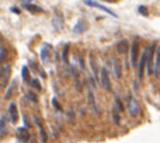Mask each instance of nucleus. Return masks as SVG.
Here are the masks:
<instances>
[{
	"label": "nucleus",
	"instance_id": "f257e3e1",
	"mask_svg": "<svg viewBox=\"0 0 160 143\" xmlns=\"http://www.w3.org/2000/svg\"><path fill=\"white\" fill-rule=\"evenodd\" d=\"M156 44H152L150 47L146 48V63H145V67L148 70V74L153 73V52H155Z\"/></svg>",
	"mask_w": 160,
	"mask_h": 143
},
{
	"label": "nucleus",
	"instance_id": "f03ea898",
	"mask_svg": "<svg viewBox=\"0 0 160 143\" xmlns=\"http://www.w3.org/2000/svg\"><path fill=\"white\" fill-rule=\"evenodd\" d=\"M128 112L132 116H138L139 114H141V107H139L138 101H136L132 96L128 97Z\"/></svg>",
	"mask_w": 160,
	"mask_h": 143
},
{
	"label": "nucleus",
	"instance_id": "7ed1b4c3",
	"mask_svg": "<svg viewBox=\"0 0 160 143\" xmlns=\"http://www.w3.org/2000/svg\"><path fill=\"white\" fill-rule=\"evenodd\" d=\"M52 27L56 31H62L65 27V21H63V16L61 11H55L52 16Z\"/></svg>",
	"mask_w": 160,
	"mask_h": 143
},
{
	"label": "nucleus",
	"instance_id": "20e7f679",
	"mask_svg": "<svg viewBox=\"0 0 160 143\" xmlns=\"http://www.w3.org/2000/svg\"><path fill=\"white\" fill-rule=\"evenodd\" d=\"M138 49H139V44L138 39H133L132 45H131V63H132V67H136V63H138Z\"/></svg>",
	"mask_w": 160,
	"mask_h": 143
},
{
	"label": "nucleus",
	"instance_id": "39448f33",
	"mask_svg": "<svg viewBox=\"0 0 160 143\" xmlns=\"http://www.w3.org/2000/svg\"><path fill=\"white\" fill-rule=\"evenodd\" d=\"M100 79H101V84L102 87L105 88L107 91H111V81H110V76H108V72L105 67H102L101 70H100Z\"/></svg>",
	"mask_w": 160,
	"mask_h": 143
},
{
	"label": "nucleus",
	"instance_id": "423d86ee",
	"mask_svg": "<svg viewBox=\"0 0 160 143\" xmlns=\"http://www.w3.org/2000/svg\"><path fill=\"white\" fill-rule=\"evenodd\" d=\"M84 3L87 6H90V7H96V8H98V10H102V11H105V13H108L110 16H112V17H115L117 18V14L114 13L112 10H110L108 7H104L102 4H100V3H97V2H93V0H84Z\"/></svg>",
	"mask_w": 160,
	"mask_h": 143
},
{
	"label": "nucleus",
	"instance_id": "0eeeda50",
	"mask_svg": "<svg viewBox=\"0 0 160 143\" xmlns=\"http://www.w3.org/2000/svg\"><path fill=\"white\" fill-rule=\"evenodd\" d=\"M87 30H88V22L86 21L84 18L79 20L78 24L73 27V32H75V34H83V32H86Z\"/></svg>",
	"mask_w": 160,
	"mask_h": 143
},
{
	"label": "nucleus",
	"instance_id": "6e6552de",
	"mask_svg": "<svg viewBox=\"0 0 160 143\" xmlns=\"http://www.w3.org/2000/svg\"><path fill=\"white\" fill-rule=\"evenodd\" d=\"M16 138L18 142H28L30 141V133L25 128H18L16 132Z\"/></svg>",
	"mask_w": 160,
	"mask_h": 143
},
{
	"label": "nucleus",
	"instance_id": "1a4fd4ad",
	"mask_svg": "<svg viewBox=\"0 0 160 143\" xmlns=\"http://www.w3.org/2000/svg\"><path fill=\"white\" fill-rule=\"evenodd\" d=\"M8 115H10V121L13 124H16L18 121V111H17V107L14 102H10V105H8Z\"/></svg>",
	"mask_w": 160,
	"mask_h": 143
},
{
	"label": "nucleus",
	"instance_id": "9d476101",
	"mask_svg": "<svg viewBox=\"0 0 160 143\" xmlns=\"http://www.w3.org/2000/svg\"><path fill=\"white\" fill-rule=\"evenodd\" d=\"M159 53H160V48L156 45L155 52H153L155 59H153V73H152V74H155V76H159Z\"/></svg>",
	"mask_w": 160,
	"mask_h": 143
},
{
	"label": "nucleus",
	"instance_id": "9b49d317",
	"mask_svg": "<svg viewBox=\"0 0 160 143\" xmlns=\"http://www.w3.org/2000/svg\"><path fill=\"white\" fill-rule=\"evenodd\" d=\"M6 132H7V116L3 115L0 118V139L6 135Z\"/></svg>",
	"mask_w": 160,
	"mask_h": 143
},
{
	"label": "nucleus",
	"instance_id": "f8f14e48",
	"mask_svg": "<svg viewBox=\"0 0 160 143\" xmlns=\"http://www.w3.org/2000/svg\"><path fill=\"white\" fill-rule=\"evenodd\" d=\"M117 51H118L121 55H124V53L128 52V41L127 39H121V41L117 44Z\"/></svg>",
	"mask_w": 160,
	"mask_h": 143
},
{
	"label": "nucleus",
	"instance_id": "ddd939ff",
	"mask_svg": "<svg viewBox=\"0 0 160 143\" xmlns=\"http://www.w3.org/2000/svg\"><path fill=\"white\" fill-rule=\"evenodd\" d=\"M72 73H73V79H75V84H76V90L78 91H82L83 87H82V81H80V77L78 74V70L75 69V66L72 65Z\"/></svg>",
	"mask_w": 160,
	"mask_h": 143
},
{
	"label": "nucleus",
	"instance_id": "4468645a",
	"mask_svg": "<svg viewBox=\"0 0 160 143\" xmlns=\"http://www.w3.org/2000/svg\"><path fill=\"white\" fill-rule=\"evenodd\" d=\"M88 104H90L91 110L94 111L96 114H98V108H97V104H96V98H94V94L91 90H88Z\"/></svg>",
	"mask_w": 160,
	"mask_h": 143
},
{
	"label": "nucleus",
	"instance_id": "2eb2a0df",
	"mask_svg": "<svg viewBox=\"0 0 160 143\" xmlns=\"http://www.w3.org/2000/svg\"><path fill=\"white\" fill-rule=\"evenodd\" d=\"M112 69H114V76H115V79H121V76H122V73H121V63H119L117 59L112 62Z\"/></svg>",
	"mask_w": 160,
	"mask_h": 143
},
{
	"label": "nucleus",
	"instance_id": "dca6fc26",
	"mask_svg": "<svg viewBox=\"0 0 160 143\" xmlns=\"http://www.w3.org/2000/svg\"><path fill=\"white\" fill-rule=\"evenodd\" d=\"M22 7H24L25 10L31 11V13H42L41 7H38V6H32V4H30V3H22Z\"/></svg>",
	"mask_w": 160,
	"mask_h": 143
},
{
	"label": "nucleus",
	"instance_id": "f3484780",
	"mask_svg": "<svg viewBox=\"0 0 160 143\" xmlns=\"http://www.w3.org/2000/svg\"><path fill=\"white\" fill-rule=\"evenodd\" d=\"M35 124L38 125V129H39V135H41V141L42 142H45L47 141V133H45V129H44V126H42V124L38 121V118H35Z\"/></svg>",
	"mask_w": 160,
	"mask_h": 143
},
{
	"label": "nucleus",
	"instance_id": "a211bd4d",
	"mask_svg": "<svg viewBox=\"0 0 160 143\" xmlns=\"http://www.w3.org/2000/svg\"><path fill=\"white\" fill-rule=\"evenodd\" d=\"M68 53H69V44H66L62 51V61L65 65H69V59H68Z\"/></svg>",
	"mask_w": 160,
	"mask_h": 143
},
{
	"label": "nucleus",
	"instance_id": "6ab92c4d",
	"mask_svg": "<svg viewBox=\"0 0 160 143\" xmlns=\"http://www.w3.org/2000/svg\"><path fill=\"white\" fill-rule=\"evenodd\" d=\"M16 86H17L16 80H14V81H11V84L8 86V90L6 91V94H4V98H6V100H8V98L11 97V93H13V91L16 90Z\"/></svg>",
	"mask_w": 160,
	"mask_h": 143
},
{
	"label": "nucleus",
	"instance_id": "aec40b11",
	"mask_svg": "<svg viewBox=\"0 0 160 143\" xmlns=\"http://www.w3.org/2000/svg\"><path fill=\"white\" fill-rule=\"evenodd\" d=\"M114 108H117V111H118V112H122V111H124V104H122L121 102V100L118 98V97H115V100H114Z\"/></svg>",
	"mask_w": 160,
	"mask_h": 143
},
{
	"label": "nucleus",
	"instance_id": "412c9836",
	"mask_svg": "<svg viewBox=\"0 0 160 143\" xmlns=\"http://www.w3.org/2000/svg\"><path fill=\"white\" fill-rule=\"evenodd\" d=\"M41 59L44 63H48V62H49V51L47 49V47L41 51Z\"/></svg>",
	"mask_w": 160,
	"mask_h": 143
},
{
	"label": "nucleus",
	"instance_id": "4be33fe9",
	"mask_svg": "<svg viewBox=\"0 0 160 143\" xmlns=\"http://www.w3.org/2000/svg\"><path fill=\"white\" fill-rule=\"evenodd\" d=\"M90 66L94 72V76H98V69H97V65H96V61H94L93 53H90Z\"/></svg>",
	"mask_w": 160,
	"mask_h": 143
},
{
	"label": "nucleus",
	"instance_id": "5701e85b",
	"mask_svg": "<svg viewBox=\"0 0 160 143\" xmlns=\"http://www.w3.org/2000/svg\"><path fill=\"white\" fill-rule=\"evenodd\" d=\"M28 81H30V84L34 88H37V90H38V91L42 88V87H41V83H39V80H38V79H30V80H28Z\"/></svg>",
	"mask_w": 160,
	"mask_h": 143
},
{
	"label": "nucleus",
	"instance_id": "b1692460",
	"mask_svg": "<svg viewBox=\"0 0 160 143\" xmlns=\"http://www.w3.org/2000/svg\"><path fill=\"white\" fill-rule=\"evenodd\" d=\"M21 73H22V80H24V81H28V80H30V70H28V67L22 66Z\"/></svg>",
	"mask_w": 160,
	"mask_h": 143
},
{
	"label": "nucleus",
	"instance_id": "393cba45",
	"mask_svg": "<svg viewBox=\"0 0 160 143\" xmlns=\"http://www.w3.org/2000/svg\"><path fill=\"white\" fill-rule=\"evenodd\" d=\"M112 121L115 122L117 125L119 124V115H118V111H115V108L112 110Z\"/></svg>",
	"mask_w": 160,
	"mask_h": 143
},
{
	"label": "nucleus",
	"instance_id": "a878e982",
	"mask_svg": "<svg viewBox=\"0 0 160 143\" xmlns=\"http://www.w3.org/2000/svg\"><path fill=\"white\" fill-rule=\"evenodd\" d=\"M138 11L142 14V16H148V10H146V7H145V6H139Z\"/></svg>",
	"mask_w": 160,
	"mask_h": 143
},
{
	"label": "nucleus",
	"instance_id": "bb28decb",
	"mask_svg": "<svg viewBox=\"0 0 160 143\" xmlns=\"http://www.w3.org/2000/svg\"><path fill=\"white\" fill-rule=\"evenodd\" d=\"M27 98L30 100V101H32V102H37V101H38V98H37V97L34 96L32 93H27Z\"/></svg>",
	"mask_w": 160,
	"mask_h": 143
},
{
	"label": "nucleus",
	"instance_id": "cd10ccee",
	"mask_svg": "<svg viewBox=\"0 0 160 143\" xmlns=\"http://www.w3.org/2000/svg\"><path fill=\"white\" fill-rule=\"evenodd\" d=\"M52 105L56 108V110H61V105L58 104V100H56V98H53V100H52Z\"/></svg>",
	"mask_w": 160,
	"mask_h": 143
},
{
	"label": "nucleus",
	"instance_id": "c85d7f7f",
	"mask_svg": "<svg viewBox=\"0 0 160 143\" xmlns=\"http://www.w3.org/2000/svg\"><path fill=\"white\" fill-rule=\"evenodd\" d=\"M79 67L82 70H84V63H83V58H82V56H79Z\"/></svg>",
	"mask_w": 160,
	"mask_h": 143
},
{
	"label": "nucleus",
	"instance_id": "c756f323",
	"mask_svg": "<svg viewBox=\"0 0 160 143\" xmlns=\"http://www.w3.org/2000/svg\"><path fill=\"white\" fill-rule=\"evenodd\" d=\"M88 83H90V86H91V87H93V88H96V81H94V80H93V77H88Z\"/></svg>",
	"mask_w": 160,
	"mask_h": 143
},
{
	"label": "nucleus",
	"instance_id": "7c9ffc66",
	"mask_svg": "<svg viewBox=\"0 0 160 143\" xmlns=\"http://www.w3.org/2000/svg\"><path fill=\"white\" fill-rule=\"evenodd\" d=\"M10 11H11V13H16V14H20V10H18V8H16V7H11V8H10Z\"/></svg>",
	"mask_w": 160,
	"mask_h": 143
},
{
	"label": "nucleus",
	"instance_id": "2f4dec72",
	"mask_svg": "<svg viewBox=\"0 0 160 143\" xmlns=\"http://www.w3.org/2000/svg\"><path fill=\"white\" fill-rule=\"evenodd\" d=\"M20 2H22V3H31V2H34V0H20Z\"/></svg>",
	"mask_w": 160,
	"mask_h": 143
},
{
	"label": "nucleus",
	"instance_id": "473e14b6",
	"mask_svg": "<svg viewBox=\"0 0 160 143\" xmlns=\"http://www.w3.org/2000/svg\"><path fill=\"white\" fill-rule=\"evenodd\" d=\"M104 2H108V3H114V2H117V0H104Z\"/></svg>",
	"mask_w": 160,
	"mask_h": 143
}]
</instances>
